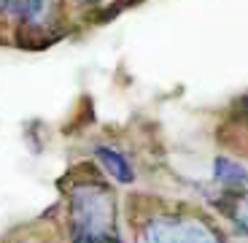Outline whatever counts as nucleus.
Instances as JSON below:
<instances>
[{
	"instance_id": "nucleus-1",
	"label": "nucleus",
	"mask_w": 248,
	"mask_h": 243,
	"mask_svg": "<svg viewBox=\"0 0 248 243\" xmlns=\"http://www.w3.org/2000/svg\"><path fill=\"white\" fill-rule=\"evenodd\" d=\"M70 230L73 238L116 235V203L106 184L81 181L70 189Z\"/></svg>"
},
{
	"instance_id": "nucleus-2",
	"label": "nucleus",
	"mask_w": 248,
	"mask_h": 243,
	"mask_svg": "<svg viewBox=\"0 0 248 243\" xmlns=\"http://www.w3.org/2000/svg\"><path fill=\"white\" fill-rule=\"evenodd\" d=\"M143 243H224L218 230L194 213L154 216L143 230Z\"/></svg>"
},
{
	"instance_id": "nucleus-3",
	"label": "nucleus",
	"mask_w": 248,
	"mask_h": 243,
	"mask_svg": "<svg viewBox=\"0 0 248 243\" xmlns=\"http://www.w3.org/2000/svg\"><path fill=\"white\" fill-rule=\"evenodd\" d=\"M213 176H216V181L221 184L224 192H246V187H248L246 168L232 160H227V157H218L213 162Z\"/></svg>"
},
{
	"instance_id": "nucleus-4",
	"label": "nucleus",
	"mask_w": 248,
	"mask_h": 243,
	"mask_svg": "<svg viewBox=\"0 0 248 243\" xmlns=\"http://www.w3.org/2000/svg\"><path fill=\"white\" fill-rule=\"evenodd\" d=\"M94 154H97V160L103 162V168L108 170V176H111V178H116L119 184H132V181H135V170H132V165L124 160L116 149L97 146V149H94Z\"/></svg>"
},
{
	"instance_id": "nucleus-5",
	"label": "nucleus",
	"mask_w": 248,
	"mask_h": 243,
	"mask_svg": "<svg viewBox=\"0 0 248 243\" xmlns=\"http://www.w3.org/2000/svg\"><path fill=\"white\" fill-rule=\"evenodd\" d=\"M46 0H22V14H25L27 22H35L41 14H44Z\"/></svg>"
},
{
	"instance_id": "nucleus-6",
	"label": "nucleus",
	"mask_w": 248,
	"mask_h": 243,
	"mask_svg": "<svg viewBox=\"0 0 248 243\" xmlns=\"http://www.w3.org/2000/svg\"><path fill=\"white\" fill-rule=\"evenodd\" d=\"M73 243H122L116 235H100V238H73Z\"/></svg>"
},
{
	"instance_id": "nucleus-7",
	"label": "nucleus",
	"mask_w": 248,
	"mask_h": 243,
	"mask_svg": "<svg viewBox=\"0 0 248 243\" xmlns=\"http://www.w3.org/2000/svg\"><path fill=\"white\" fill-rule=\"evenodd\" d=\"M243 111H246V113H248V97H246V100H243Z\"/></svg>"
}]
</instances>
